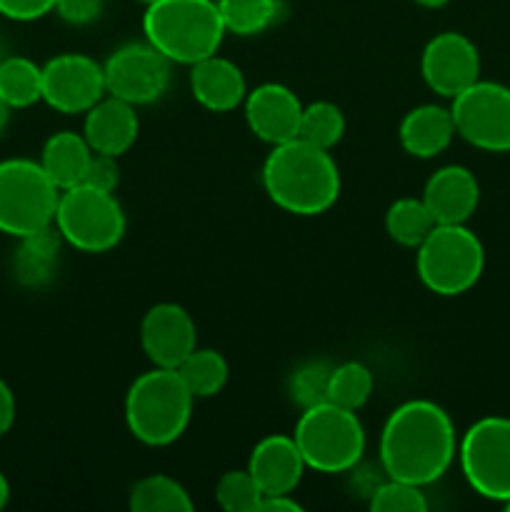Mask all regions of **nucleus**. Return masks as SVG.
<instances>
[{"label":"nucleus","mask_w":510,"mask_h":512,"mask_svg":"<svg viewBox=\"0 0 510 512\" xmlns=\"http://www.w3.org/2000/svg\"><path fill=\"white\" fill-rule=\"evenodd\" d=\"M143 33L170 63L193 65L218 53L225 25L215 0H155L145 5Z\"/></svg>","instance_id":"7ed1b4c3"},{"label":"nucleus","mask_w":510,"mask_h":512,"mask_svg":"<svg viewBox=\"0 0 510 512\" xmlns=\"http://www.w3.org/2000/svg\"><path fill=\"white\" fill-rule=\"evenodd\" d=\"M8 120H10V108L0 100V135H3L5 128H8Z\"/></svg>","instance_id":"ea45409f"},{"label":"nucleus","mask_w":510,"mask_h":512,"mask_svg":"<svg viewBox=\"0 0 510 512\" xmlns=\"http://www.w3.org/2000/svg\"><path fill=\"white\" fill-rule=\"evenodd\" d=\"M103 95V63L85 53H60L43 65V103L63 115L88 113Z\"/></svg>","instance_id":"f8f14e48"},{"label":"nucleus","mask_w":510,"mask_h":512,"mask_svg":"<svg viewBox=\"0 0 510 512\" xmlns=\"http://www.w3.org/2000/svg\"><path fill=\"white\" fill-rule=\"evenodd\" d=\"M0 100L10 110L30 108L43 100V65L25 55H5L0 63Z\"/></svg>","instance_id":"5701e85b"},{"label":"nucleus","mask_w":510,"mask_h":512,"mask_svg":"<svg viewBox=\"0 0 510 512\" xmlns=\"http://www.w3.org/2000/svg\"><path fill=\"white\" fill-rule=\"evenodd\" d=\"M373 388L375 378L368 365L358 363V360H348V363L335 365L333 373H330L328 403H335L340 408L358 413L370 400Z\"/></svg>","instance_id":"cd10ccee"},{"label":"nucleus","mask_w":510,"mask_h":512,"mask_svg":"<svg viewBox=\"0 0 510 512\" xmlns=\"http://www.w3.org/2000/svg\"><path fill=\"white\" fill-rule=\"evenodd\" d=\"M420 198L435 225H460L478 210L480 185L463 165H443L430 175Z\"/></svg>","instance_id":"dca6fc26"},{"label":"nucleus","mask_w":510,"mask_h":512,"mask_svg":"<svg viewBox=\"0 0 510 512\" xmlns=\"http://www.w3.org/2000/svg\"><path fill=\"white\" fill-rule=\"evenodd\" d=\"M138 113L135 105L115 98V95H103L93 108L85 113L83 120V138L88 140L93 153H105L120 158L133 148L138 140Z\"/></svg>","instance_id":"a211bd4d"},{"label":"nucleus","mask_w":510,"mask_h":512,"mask_svg":"<svg viewBox=\"0 0 510 512\" xmlns=\"http://www.w3.org/2000/svg\"><path fill=\"white\" fill-rule=\"evenodd\" d=\"M455 135L485 153H510V88L475 80L450 100Z\"/></svg>","instance_id":"9d476101"},{"label":"nucleus","mask_w":510,"mask_h":512,"mask_svg":"<svg viewBox=\"0 0 510 512\" xmlns=\"http://www.w3.org/2000/svg\"><path fill=\"white\" fill-rule=\"evenodd\" d=\"M370 510L373 512H425L428 498L423 488L405 480L388 478L380 483L370 495Z\"/></svg>","instance_id":"2f4dec72"},{"label":"nucleus","mask_w":510,"mask_h":512,"mask_svg":"<svg viewBox=\"0 0 510 512\" xmlns=\"http://www.w3.org/2000/svg\"><path fill=\"white\" fill-rule=\"evenodd\" d=\"M505 508H508V510H510V500H508V503H505Z\"/></svg>","instance_id":"37998d69"},{"label":"nucleus","mask_w":510,"mask_h":512,"mask_svg":"<svg viewBox=\"0 0 510 512\" xmlns=\"http://www.w3.org/2000/svg\"><path fill=\"white\" fill-rule=\"evenodd\" d=\"M400 145L408 155L420 160H428L448 150L455 138V125L450 108L443 105L425 103L408 110L400 123Z\"/></svg>","instance_id":"412c9836"},{"label":"nucleus","mask_w":510,"mask_h":512,"mask_svg":"<svg viewBox=\"0 0 510 512\" xmlns=\"http://www.w3.org/2000/svg\"><path fill=\"white\" fill-rule=\"evenodd\" d=\"M260 180L280 210L303 218L330 210L340 195V170L330 150L303 138L273 145Z\"/></svg>","instance_id":"f03ea898"},{"label":"nucleus","mask_w":510,"mask_h":512,"mask_svg":"<svg viewBox=\"0 0 510 512\" xmlns=\"http://www.w3.org/2000/svg\"><path fill=\"white\" fill-rule=\"evenodd\" d=\"M433 228L435 220L423 198H398L385 213V233L403 248L415 250Z\"/></svg>","instance_id":"bb28decb"},{"label":"nucleus","mask_w":510,"mask_h":512,"mask_svg":"<svg viewBox=\"0 0 510 512\" xmlns=\"http://www.w3.org/2000/svg\"><path fill=\"white\" fill-rule=\"evenodd\" d=\"M8 500H10V483H8V478L0 473V510L8 505Z\"/></svg>","instance_id":"4c0bfd02"},{"label":"nucleus","mask_w":510,"mask_h":512,"mask_svg":"<svg viewBox=\"0 0 510 512\" xmlns=\"http://www.w3.org/2000/svg\"><path fill=\"white\" fill-rule=\"evenodd\" d=\"M293 438L305 465L315 473H348L365 453V430L353 410L335 403L305 408L295 423Z\"/></svg>","instance_id":"423d86ee"},{"label":"nucleus","mask_w":510,"mask_h":512,"mask_svg":"<svg viewBox=\"0 0 510 512\" xmlns=\"http://www.w3.org/2000/svg\"><path fill=\"white\" fill-rule=\"evenodd\" d=\"M420 73L433 93L453 100L475 80H480V53L473 40L465 38L463 33L445 30L425 43L420 55Z\"/></svg>","instance_id":"ddd939ff"},{"label":"nucleus","mask_w":510,"mask_h":512,"mask_svg":"<svg viewBox=\"0 0 510 512\" xmlns=\"http://www.w3.org/2000/svg\"><path fill=\"white\" fill-rule=\"evenodd\" d=\"M223 18L225 33L250 38L270 25L278 23L280 18V0H215Z\"/></svg>","instance_id":"a878e982"},{"label":"nucleus","mask_w":510,"mask_h":512,"mask_svg":"<svg viewBox=\"0 0 510 512\" xmlns=\"http://www.w3.org/2000/svg\"><path fill=\"white\" fill-rule=\"evenodd\" d=\"M105 0H55L53 13L68 25H90L103 13Z\"/></svg>","instance_id":"72a5a7b5"},{"label":"nucleus","mask_w":510,"mask_h":512,"mask_svg":"<svg viewBox=\"0 0 510 512\" xmlns=\"http://www.w3.org/2000/svg\"><path fill=\"white\" fill-rule=\"evenodd\" d=\"M333 365L325 360H308L298 365L288 380V395L300 410L313 408V405L328 403V385Z\"/></svg>","instance_id":"c756f323"},{"label":"nucleus","mask_w":510,"mask_h":512,"mask_svg":"<svg viewBox=\"0 0 510 512\" xmlns=\"http://www.w3.org/2000/svg\"><path fill=\"white\" fill-rule=\"evenodd\" d=\"M55 0H0V15L15 23H30V20L45 18L53 13Z\"/></svg>","instance_id":"f704fd0d"},{"label":"nucleus","mask_w":510,"mask_h":512,"mask_svg":"<svg viewBox=\"0 0 510 512\" xmlns=\"http://www.w3.org/2000/svg\"><path fill=\"white\" fill-rule=\"evenodd\" d=\"M308 470L293 435H268L250 450L248 473L260 485L263 495L293 493Z\"/></svg>","instance_id":"f3484780"},{"label":"nucleus","mask_w":510,"mask_h":512,"mask_svg":"<svg viewBox=\"0 0 510 512\" xmlns=\"http://www.w3.org/2000/svg\"><path fill=\"white\" fill-rule=\"evenodd\" d=\"M415 5H420V8H430V10H438L443 8V5H448L450 0H413Z\"/></svg>","instance_id":"58836bf2"},{"label":"nucleus","mask_w":510,"mask_h":512,"mask_svg":"<svg viewBox=\"0 0 510 512\" xmlns=\"http://www.w3.org/2000/svg\"><path fill=\"white\" fill-rule=\"evenodd\" d=\"M138 3H143V5H150V3H155V0H138Z\"/></svg>","instance_id":"79ce46f5"},{"label":"nucleus","mask_w":510,"mask_h":512,"mask_svg":"<svg viewBox=\"0 0 510 512\" xmlns=\"http://www.w3.org/2000/svg\"><path fill=\"white\" fill-rule=\"evenodd\" d=\"M140 348L155 368H173L198 348V328L183 305L158 303L143 315Z\"/></svg>","instance_id":"4468645a"},{"label":"nucleus","mask_w":510,"mask_h":512,"mask_svg":"<svg viewBox=\"0 0 510 512\" xmlns=\"http://www.w3.org/2000/svg\"><path fill=\"white\" fill-rule=\"evenodd\" d=\"M380 465L385 475L425 488L443 478L458 455L450 415L430 400L398 405L380 430Z\"/></svg>","instance_id":"f257e3e1"},{"label":"nucleus","mask_w":510,"mask_h":512,"mask_svg":"<svg viewBox=\"0 0 510 512\" xmlns=\"http://www.w3.org/2000/svg\"><path fill=\"white\" fill-rule=\"evenodd\" d=\"M303 505L293 498L290 493L280 495H263V503H260L258 512H300Z\"/></svg>","instance_id":"e433bc0d"},{"label":"nucleus","mask_w":510,"mask_h":512,"mask_svg":"<svg viewBox=\"0 0 510 512\" xmlns=\"http://www.w3.org/2000/svg\"><path fill=\"white\" fill-rule=\"evenodd\" d=\"M58 198V185L38 160H0V233L18 240L50 228Z\"/></svg>","instance_id":"6e6552de"},{"label":"nucleus","mask_w":510,"mask_h":512,"mask_svg":"<svg viewBox=\"0 0 510 512\" xmlns=\"http://www.w3.org/2000/svg\"><path fill=\"white\" fill-rule=\"evenodd\" d=\"M128 508L133 512H190V493L175 478L163 473L140 478L130 488Z\"/></svg>","instance_id":"b1692460"},{"label":"nucleus","mask_w":510,"mask_h":512,"mask_svg":"<svg viewBox=\"0 0 510 512\" xmlns=\"http://www.w3.org/2000/svg\"><path fill=\"white\" fill-rule=\"evenodd\" d=\"M215 503L225 512H258L263 503V490L248 468L228 470L215 483Z\"/></svg>","instance_id":"7c9ffc66"},{"label":"nucleus","mask_w":510,"mask_h":512,"mask_svg":"<svg viewBox=\"0 0 510 512\" xmlns=\"http://www.w3.org/2000/svg\"><path fill=\"white\" fill-rule=\"evenodd\" d=\"M485 268V248L465 223L435 225L415 248V270L430 293L455 298L473 288Z\"/></svg>","instance_id":"39448f33"},{"label":"nucleus","mask_w":510,"mask_h":512,"mask_svg":"<svg viewBox=\"0 0 510 512\" xmlns=\"http://www.w3.org/2000/svg\"><path fill=\"white\" fill-rule=\"evenodd\" d=\"M170 60L148 40L125 43L103 63L108 95L130 105H150L165 95L170 85Z\"/></svg>","instance_id":"9b49d317"},{"label":"nucleus","mask_w":510,"mask_h":512,"mask_svg":"<svg viewBox=\"0 0 510 512\" xmlns=\"http://www.w3.org/2000/svg\"><path fill=\"white\" fill-rule=\"evenodd\" d=\"M118 183H120L118 158L105 153H93V158H90L88 163V170H85L83 185L105 190V193H115Z\"/></svg>","instance_id":"473e14b6"},{"label":"nucleus","mask_w":510,"mask_h":512,"mask_svg":"<svg viewBox=\"0 0 510 512\" xmlns=\"http://www.w3.org/2000/svg\"><path fill=\"white\" fill-rule=\"evenodd\" d=\"M345 135V115L343 110L328 100H315V103L303 105L300 115L298 138L318 145V148L333 150Z\"/></svg>","instance_id":"c85d7f7f"},{"label":"nucleus","mask_w":510,"mask_h":512,"mask_svg":"<svg viewBox=\"0 0 510 512\" xmlns=\"http://www.w3.org/2000/svg\"><path fill=\"white\" fill-rule=\"evenodd\" d=\"M465 480L480 498L510 500V418L490 415L470 425L458 443Z\"/></svg>","instance_id":"1a4fd4ad"},{"label":"nucleus","mask_w":510,"mask_h":512,"mask_svg":"<svg viewBox=\"0 0 510 512\" xmlns=\"http://www.w3.org/2000/svg\"><path fill=\"white\" fill-rule=\"evenodd\" d=\"M178 373L183 378L185 388L190 390L195 400L213 398L228 383V360L223 358V353L213 348H195L183 363L178 365Z\"/></svg>","instance_id":"393cba45"},{"label":"nucleus","mask_w":510,"mask_h":512,"mask_svg":"<svg viewBox=\"0 0 510 512\" xmlns=\"http://www.w3.org/2000/svg\"><path fill=\"white\" fill-rule=\"evenodd\" d=\"M53 225L65 245L80 253L98 255L108 253L123 240L128 223L115 193L80 183L60 190Z\"/></svg>","instance_id":"0eeeda50"},{"label":"nucleus","mask_w":510,"mask_h":512,"mask_svg":"<svg viewBox=\"0 0 510 512\" xmlns=\"http://www.w3.org/2000/svg\"><path fill=\"white\" fill-rule=\"evenodd\" d=\"M195 398L173 368H150L125 395V425L138 443L165 448L188 430Z\"/></svg>","instance_id":"20e7f679"},{"label":"nucleus","mask_w":510,"mask_h":512,"mask_svg":"<svg viewBox=\"0 0 510 512\" xmlns=\"http://www.w3.org/2000/svg\"><path fill=\"white\" fill-rule=\"evenodd\" d=\"M90 158H93V150L83 133L60 130L45 140L38 163L43 165L48 178L58 185V190H68L83 183Z\"/></svg>","instance_id":"4be33fe9"},{"label":"nucleus","mask_w":510,"mask_h":512,"mask_svg":"<svg viewBox=\"0 0 510 512\" xmlns=\"http://www.w3.org/2000/svg\"><path fill=\"white\" fill-rule=\"evenodd\" d=\"M5 60V48H3V43H0V63H3Z\"/></svg>","instance_id":"a19ab883"},{"label":"nucleus","mask_w":510,"mask_h":512,"mask_svg":"<svg viewBox=\"0 0 510 512\" xmlns=\"http://www.w3.org/2000/svg\"><path fill=\"white\" fill-rule=\"evenodd\" d=\"M190 93L205 110L230 113L243 105L248 85L243 70L233 60L213 53L190 65Z\"/></svg>","instance_id":"6ab92c4d"},{"label":"nucleus","mask_w":510,"mask_h":512,"mask_svg":"<svg viewBox=\"0 0 510 512\" xmlns=\"http://www.w3.org/2000/svg\"><path fill=\"white\" fill-rule=\"evenodd\" d=\"M15 410H18V405H15L13 390H10V385L0 378V438H3L5 433H10V428H13Z\"/></svg>","instance_id":"c9c22d12"},{"label":"nucleus","mask_w":510,"mask_h":512,"mask_svg":"<svg viewBox=\"0 0 510 512\" xmlns=\"http://www.w3.org/2000/svg\"><path fill=\"white\" fill-rule=\"evenodd\" d=\"M60 250H63V238L55 225L18 238L13 258H10V273H13L15 283L28 290H40L50 285V280L58 275Z\"/></svg>","instance_id":"aec40b11"},{"label":"nucleus","mask_w":510,"mask_h":512,"mask_svg":"<svg viewBox=\"0 0 510 512\" xmlns=\"http://www.w3.org/2000/svg\"><path fill=\"white\" fill-rule=\"evenodd\" d=\"M245 123L250 133L270 148L298 138L303 103L298 95L283 83H263L248 90L243 100Z\"/></svg>","instance_id":"2eb2a0df"}]
</instances>
